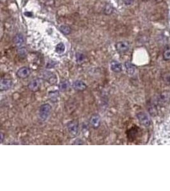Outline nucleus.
Segmentation results:
<instances>
[{"mask_svg": "<svg viewBox=\"0 0 170 191\" xmlns=\"http://www.w3.org/2000/svg\"><path fill=\"white\" fill-rule=\"evenodd\" d=\"M26 51L24 48H21L19 50L18 52H19V54L20 55V56H25V55H26Z\"/></svg>", "mask_w": 170, "mask_h": 191, "instance_id": "obj_20", "label": "nucleus"}, {"mask_svg": "<svg viewBox=\"0 0 170 191\" xmlns=\"http://www.w3.org/2000/svg\"><path fill=\"white\" fill-rule=\"evenodd\" d=\"M73 87L76 90L81 91V90H84L87 88V85L81 80H76L73 83Z\"/></svg>", "mask_w": 170, "mask_h": 191, "instance_id": "obj_10", "label": "nucleus"}, {"mask_svg": "<svg viewBox=\"0 0 170 191\" xmlns=\"http://www.w3.org/2000/svg\"><path fill=\"white\" fill-rule=\"evenodd\" d=\"M65 51V45L63 43H59L56 47V52L58 54H63Z\"/></svg>", "mask_w": 170, "mask_h": 191, "instance_id": "obj_16", "label": "nucleus"}, {"mask_svg": "<svg viewBox=\"0 0 170 191\" xmlns=\"http://www.w3.org/2000/svg\"><path fill=\"white\" fill-rule=\"evenodd\" d=\"M45 78V80H47V81L49 83H55L57 80V78L56 76L54 74L52 73H47L46 74L44 75Z\"/></svg>", "mask_w": 170, "mask_h": 191, "instance_id": "obj_13", "label": "nucleus"}, {"mask_svg": "<svg viewBox=\"0 0 170 191\" xmlns=\"http://www.w3.org/2000/svg\"><path fill=\"white\" fill-rule=\"evenodd\" d=\"M89 123L94 129H97L101 124V117L98 114H93L90 118Z\"/></svg>", "mask_w": 170, "mask_h": 191, "instance_id": "obj_6", "label": "nucleus"}, {"mask_svg": "<svg viewBox=\"0 0 170 191\" xmlns=\"http://www.w3.org/2000/svg\"><path fill=\"white\" fill-rule=\"evenodd\" d=\"M110 68L115 73H119L122 71V64L117 61H113L110 63Z\"/></svg>", "mask_w": 170, "mask_h": 191, "instance_id": "obj_11", "label": "nucleus"}, {"mask_svg": "<svg viewBox=\"0 0 170 191\" xmlns=\"http://www.w3.org/2000/svg\"><path fill=\"white\" fill-rule=\"evenodd\" d=\"M76 59H77V62H82L84 60L85 56L84 54L81 53H77L76 54Z\"/></svg>", "mask_w": 170, "mask_h": 191, "instance_id": "obj_19", "label": "nucleus"}, {"mask_svg": "<svg viewBox=\"0 0 170 191\" xmlns=\"http://www.w3.org/2000/svg\"><path fill=\"white\" fill-rule=\"evenodd\" d=\"M42 84V80L40 78L34 79L30 82L28 85V88L33 92L37 91L41 87Z\"/></svg>", "mask_w": 170, "mask_h": 191, "instance_id": "obj_5", "label": "nucleus"}, {"mask_svg": "<svg viewBox=\"0 0 170 191\" xmlns=\"http://www.w3.org/2000/svg\"><path fill=\"white\" fill-rule=\"evenodd\" d=\"M125 66H126L127 72L129 74H133L135 72V66L133 64L129 62L125 63Z\"/></svg>", "mask_w": 170, "mask_h": 191, "instance_id": "obj_14", "label": "nucleus"}, {"mask_svg": "<svg viewBox=\"0 0 170 191\" xmlns=\"http://www.w3.org/2000/svg\"><path fill=\"white\" fill-rule=\"evenodd\" d=\"M12 81L10 79H2L0 83V90L1 91H4L9 89L12 87Z\"/></svg>", "mask_w": 170, "mask_h": 191, "instance_id": "obj_8", "label": "nucleus"}, {"mask_svg": "<svg viewBox=\"0 0 170 191\" xmlns=\"http://www.w3.org/2000/svg\"><path fill=\"white\" fill-rule=\"evenodd\" d=\"M163 1V0H156V1L157 2V3H161V2H162Z\"/></svg>", "mask_w": 170, "mask_h": 191, "instance_id": "obj_22", "label": "nucleus"}, {"mask_svg": "<svg viewBox=\"0 0 170 191\" xmlns=\"http://www.w3.org/2000/svg\"><path fill=\"white\" fill-rule=\"evenodd\" d=\"M113 12V7L111 4L107 3L103 8V13L106 16H110Z\"/></svg>", "mask_w": 170, "mask_h": 191, "instance_id": "obj_12", "label": "nucleus"}, {"mask_svg": "<svg viewBox=\"0 0 170 191\" xmlns=\"http://www.w3.org/2000/svg\"><path fill=\"white\" fill-rule=\"evenodd\" d=\"M59 29L61 32L65 35H68L72 32L71 28L68 26H66V25H63V26L59 28Z\"/></svg>", "mask_w": 170, "mask_h": 191, "instance_id": "obj_15", "label": "nucleus"}, {"mask_svg": "<svg viewBox=\"0 0 170 191\" xmlns=\"http://www.w3.org/2000/svg\"><path fill=\"white\" fill-rule=\"evenodd\" d=\"M163 58L165 61H170V48L168 47L163 53Z\"/></svg>", "mask_w": 170, "mask_h": 191, "instance_id": "obj_17", "label": "nucleus"}, {"mask_svg": "<svg viewBox=\"0 0 170 191\" xmlns=\"http://www.w3.org/2000/svg\"><path fill=\"white\" fill-rule=\"evenodd\" d=\"M16 74L19 78H26L28 77L29 75L31 74V69L28 67L24 66L19 69Z\"/></svg>", "mask_w": 170, "mask_h": 191, "instance_id": "obj_7", "label": "nucleus"}, {"mask_svg": "<svg viewBox=\"0 0 170 191\" xmlns=\"http://www.w3.org/2000/svg\"><path fill=\"white\" fill-rule=\"evenodd\" d=\"M122 1L126 5H131L134 2V0H122Z\"/></svg>", "mask_w": 170, "mask_h": 191, "instance_id": "obj_21", "label": "nucleus"}, {"mask_svg": "<svg viewBox=\"0 0 170 191\" xmlns=\"http://www.w3.org/2000/svg\"><path fill=\"white\" fill-rule=\"evenodd\" d=\"M116 48L119 53L124 54L129 51L130 48V44L127 41L119 42L116 45Z\"/></svg>", "mask_w": 170, "mask_h": 191, "instance_id": "obj_3", "label": "nucleus"}, {"mask_svg": "<svg viewBox=\"0 0 170 191\" xmlns=\"http://www.w3.org/2000/svg\"><path fill=\"white\" fill-rule=\"evenodd\" d=\"M1 1H6L7 0H1Z\"/></svg>", "mask_w": 170, "mask_h": 191, "instance_id": "obj_23", "label": "nucleus"}, {"mask_svg": "<svg viewBox=\"0 0 170 191\" xmlns=\"http://www.w3.org/2000/svg\"><path fill=\"white\" fill-rule=\"evenodd\" d=\"M51 112V106L49 104H43L40 108L39 117L43 121L46 120Z\"/></svg>", "mask_w": 170, "mask_h": 191, "instance_id": "obj_1", "label": "nucleus"}, {"mask_svg": "<svg viewBox=\"0 0 170 191\" xmlns=\"http://www.w3.org/2000/svg\"><path fill=\"white\" fill-rule=\"evenodd\" d=\"M137 117H138V119L139 120V122H140L143 125H144V126L148 127L151 125V120H150V118L145 113L139 112L137 115Z\"/></svg>", "mask_w": 170, "mask_h": 191, "instance_id": "obj_4", "label": "nucleus"}, {"mask_svg": "<svg viewBox=\"0 0 170 191\" xmlns=\"http://www.w3.org/2000/svg\"><path fill=\"white\" fill-rule=\"evenodd\" d=\"M67 128L69 133L73 136H77L79 131V125L77 120H72L67 124Z\"/></svg>", "mask_w": 170, "mask_h": 191, "instance_id": "obj_2", "label": "nucleus"}, {"mask_svg": "<svg viewBox=\"0 0 170 191\" xmlns=\"http://www.w3.org/2000/svg\"><path fill=\"white\" fill-rule=\"evenodd\" d=\"M13 42L17 47H21L24 43V38L21 33H18L13 38Z\"/></svg>", "mask_w": 170, "mask_h": 191, "instance_id": "obj_9", "label": "nucleus"}, {"mask_svg": "<svg viewBox=\"0 0 170 191\" xmlns=\"http://www.w3.org/2000/svg\"><path fill=\"white\" fill-rule=\"evenodd\" d=\"M69 87V83L68 81H64L60 84V89L62 90H66Z\"/></svg>", "mask_w": 170, "mask_h": 191, "instance_id": "obj_18", "label": "nucleus"}]
</instances>
